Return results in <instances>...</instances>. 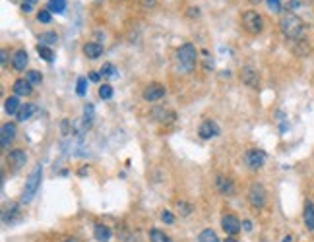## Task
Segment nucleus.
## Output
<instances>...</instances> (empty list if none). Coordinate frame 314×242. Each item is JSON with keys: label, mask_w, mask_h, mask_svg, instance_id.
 Wrapping results in <instances>:
<instances>
[{"label": "nucleus", "mask_w": 314, "mask_h": 242, "mask_svg": "<svg viewBox=\"0 0 314 242\" xmlns=\"http://www.w3.org/2000/svg\"><path fill=\"white\" fill-rule=\"evenodd\" d=\"M198 136H200L202 140H212L215 136H219V126H217V122L214 120H204L198 128Z\"/></svg>", "instance_id": "obj_11"}, {"label": "nucleus", "mask_w": 314, "mask_h": 242, "mask_svg": "<svg viewBox=\"0 0 314 242\" xmlns=\"http://www.w3.org/2000/svg\"><path fill=\"white\" fill-rule=\"evenodd\" d=\"M242 27L252 33V35H258V33H262V29H264V20H262V16L258 12H254V10H248V12L242 14Z\"/></svg>", "instance_id": "obj_4"}, {"label": "nucleus", "mask_w": 314, "mask_h": 242, "mask_svg": "<svg viewBox=\"0 0 314 242\" xmlns=\"http://www.w3.org/2000/svg\"><path fill=\"white\" fill-rule=\"evenodd\" d=\"M161 221L167 223V225H173V223H175V215H173L171 211H167V209H165L163 213H161Z\"/></svg>", "instance_id": "obj_34"}, {"label": "nucleus", "mask_w": 314, "mask_h": 242, "mask_svg": "<svg viewBox=\"0 0 314 242\" xmlns=\"http://www.w3.org/2000/svg\"><path fill=\"white\" fill-rule=\"evenodd\" d=\"M91 120H93V107H91V105H86V107H84V122L89 126Z\"/></svg>", "instance_id": "obj_32"}, {"label": "nucleus", "mask_w": 314, "mask_h": 242, "mask_svg": "<svg viewBox=\"0 0 314 242\" xmlns=\"http://www.w3.org/2000/svg\"><path fill=\"white\" fill-rule=\"evenodd\" d=\"M302 219H304V225H306V229L310 230V232H314V204H312V202H306V204H304Z\"/></svg>", "instance_id": "obj_18"}, {"label": "nucleus", "mask_w": 314, "mask_h": 242, "mask_svg": "<svg viewBox=\"0 0 314 242\" xmlns=\"http://www.w3.org/2000/svg\"><path fill=\"white\" fill-rule=\"evenodd\" d=\"M37 52H39V56H41L45 62H52V60H54V52L50 51V47H47V45H41V43H39V45H37Z\"/></svg>", "instance_id": "obj_24"}, {"label": "nucleus", "mask_w": 314, "mask_h": 242, "mask_svg": "<svg viewBox=\"0 0 314 242\" xmlns=\"http://www.w3.org/2000/svg\"><path fill=\"white\" fill-rule=\"evenodd\" d=\"M165 93H167V90H165V86H161V84H150L146 90H144V99L148 103H155V101H161L165 97Z\"/></svg>", "instance_id": "obj_10"}, {"label": "nucleus", "mask_w": 314, "mask_h": 242, "mask_svg": "<svg viewBox=\"0 0 314 242\" xmlns=\"http://www.w3.org/2000/svg\"><path fill=\"white\" fill-rule=\"evenodd\" d=\"M99 76L101 74H95V72H93V74H89V79H91V82H99Z\"/></svg>", "instance_id": "obj_42"}, {"label": "nucleus", "mask_w": 314, "mask_h": 242, "mask_svg": "<svg viewBox=\"0 0 314 242\" xmlns=\"http://www.w3.org/2000/svg\"><path fill=\"white\" fill-rule=\"evenodd\" d=\"M47 10L50 14H62L66 10V0H49L47 2Z\"/></svg>", "instance_id": "obj_23"}, {"label": "nucleus", "mask_w": 314, "mask_h": 242, "mask_svg": "<svg viewBox=\"0 0 314 242\" xmlns=\"http://www.w3.org/2000/svg\"><path fill=\"white\" fill-rule=\"evenodd\" d=\"M266 200H268V194H266V188L260 184V182H254L248 188V202H250L252 207L256 209H262L266 205Z\"/></svg>", "instance_id": "obj_5"}, {"label": "nucleus", "mask_w": 314, "mask_h": 242, "mask_svg": "<svg viewBox=\"0 0 314 242\" xmlns=\"http://www.w3.org/2000/svg\"><path fill=\"white\" fill-rule=\"evenodd\" d=\"M31 6H33V4H25V2H22V10H24L25 14L31 12Z\"/></svg>", "instance_id": "obj_40"}, {"label": "nucleus", "mask_w": 314, "mask_h": 242, "mask_svg": "<svg viewBox=\"0 0 314 242\" xmlns=\"http://www.w3.org/2000/svg\"><path fill=\"white\" fill-rule=\"evenodd\" d=\"M272 12H281V0H266Z\"/></svg>", "instance_id": "obj_35"}, {"label": "nucleus", "mask_w": 314, "mask_h": 242, "mask_svg": "<svg viewBox=\"0 0 314 242\" xmlns=\"http://www.w3.org/2000/svg\"><path fill=\"white\" fill-rule=\"evenodd\" d=\"M0 60H2V66H6V60H8V51H2V56H0Z\"/></svg>", "instance_id": "obj_41"}, {"label": "nucleus", "mask_w": 314, "mask_h": 242, "mask_svg": "<svg viewBox=\"0 0 314 242\" xmlns=\"http://www.w3.org/2000/svg\"><path fill=\"white\" fill-rule=\"evenodd\" d=\"M99 97L101 99H111L113 97V88L109 84H103L99 88Z\"/></svg>", "instance_id": "obj_31"}, {"label": "nucleus", "mask_w": 314, "mask_h": 242, "mask_svg": "<svg viewBox=\"0 0 314 242\" xmlns=\"http://www.w3.org/2000/svg\"><path fill=\"white\" fill-rule=\"evenodd\" d=\"M12 91L16 97H29V95L33 93V86H31L25 77H22V79H16V82H14Z\"/></svg>", "instance_id": "obj_14"}, {"label": "nucleus", "mask_w": 314, "mask_h": 242, "mask_svg": "<svg viewBox=\"0 0 314 242\" xmlns=\"http://www.w3.org/2000/svg\"><path fill=\"white\" fill-rule=\"evenodd\" d=\"M2 221H4V225H14L16 221H20V207L16 204L6 207L4 213H2Z\"/></svg>", "instance_id": "obj_15"}, {"label": "nucleus", "mask_w": 314, "mask_h": 242, "mask_svg": "<svg viewBox=\"0 0 314 242\" xmlns=\"http://www.w3.org/2000/svg\"><path fill=\"white\" fill-rule=\"evenodd\" d=\"M20 107H22V103H20V99H18L16 95H14V97H8V99L4 101V111H6L8 115H18Z\"/></svg>", "instance_id": "obj_22"}, {"label": "nucleus", "mask_w": 314, "mask_h": 242, "mask_svg": "<svg viewBox=\"0 0 314 242\" xmlns=\"http://www.w3.org/2000/svg\"><path fill=\"white\" fill-rule=\"evenodd\" d=\"M64 242H80V240H78V238H66Z\"/></svg>", "instance_id": "obj_44"}, {"label": "nucleus", "mask_w": 314, "mask_h": 242, "mask_svg": "<svg viewBox=\"0 0 314 242\" xmlns=\"http://www.w3.org/2000/svg\"><path fill=\"white\" fill-rule=\"evenodd\" d=\"M240 79H242V84H244L246 88H250V90H258V88H260V74H258V70H254L252 66L242 68Z\"/></svg>", "instance_id": "obj_7"}, {"label": "nucleus", "mask_w": 314, "mask_h": 242, "mask_svg": "<svg viewBox=\"0 0 314 242\" xmlns=\"http://www.w3.org/2000/svg\"><path fill=\"white\" fill-rule=\"evenodd\" d=\"M86 90H88V77H78V86H76V93L80 97L86 95Z\"/></svg>", "instance_id": "obj_30"}, {"label": "nucleus", "mask_w": 314, "mask_h": 242, "mask_svg": "<svg viewBox=\"0 0 314 242\" xmlns=\"http://www.w3.org/2000/svg\"><path fill=\"white\" fill-rule=\"evenodd\" d=\"M150 238H151V242H171V238H169L165 232H161V230H157V229L151 230Z\"/></svg>", "instance_id": "obj_29"}, {"label": "nucleus", "mask_w": 314, "mask_h": 242, "mask_svg": "<svg viewBox=\"0 0 314 242\" xmlns=\"http://www.w3.org/2000/svg\"><path fill=\"white\" fill-rule=\"evenodd\" d=\"M6 161H8V167L12 169V173H18L25 165L27 155H25L24 149H12V151L6 155Z\"/></svg>", "instance_id": "obj_8"}, {"label": "nucleus", "mask_w": 314, "mask_h": 242, "mask_svg": "<svg viewBox=\"0 0 314 242\" xmlns=\"http://www.w3.org/2000/svg\"><path fill=\"white\" fill-rule=\"evenodd\" d=\"M242 229L246 230V232H250V230H252V221L244 219V221H242Z\"/></svg>", "instance_id": "obj_38"}, {"label": "nucleus", "mask_w": 314, "mask_h": 242, "mask_svg": "<svg viewBox=\"0 0 314 242\" xmlns=\"http://www.w3.org/2000/svg\"><path fill=\"white\" fill-rule=\"evenodd\" d=\"M283 242H291V236H285V238H283Z\"/></svg>", "instance_id": "obj_47"}, {"label": "nucleus", "mask_w": 314, "mask_h": 242, "mask_svg": "<svg viewBox=\"0 0 314 242\" xmlns=\"http://www.w3.org/2000/svg\"><path fill=\"white\" fill-rule=\"evenodd\" d=\"M99 74L101 76H105V77H114L116 76V68H114L111 62H107V64H103V66H101Z\"/></svg>", "instance_id": "obj_28"}, {"label": "nucleus", "mask_w": 314, "mask_h": 242, "mask_svg": "<svg viewBox=\"0 0 314 242\" xmlns=\"http://www.w3.org/2000/svg\"><path fill=\"white\" fill-rule=\"evenodd\" d=\"M16 134H18L16 124H12V122L2 124V130H0V145H2V149H8L10 147V143L16 140Z\"/></svg>", "instance_id": "obj_9"}, {"label": "nucleus", "mask_w": 314, "mask_h": 242, "mask_svg": "<svg viewBox=\"0 0 314 242\" xmlns=\"http://www.w3.org/2000/svg\"><path fill=\"white\" fill-rule=\"evenodd\" d=\"M151 116L159 122V124H173L175 122L176 115L171 111V109H163V107H157V109H153V113Z\"/></svg>", "instance_id": "obj_13"}, {"label": "nucleus", "mask_w": 314, "mask_h": 242, "mask_svg": "<svg viewBox=\"0 0 314 242\" xmlns=\"http://www.w3.org/2000/svg\"><path fill=\"white\" fill-rule=\"evenodd\" d=\"M196 58H198V52H196V47L192 43H184L178 51H176V60L180 64V68L184 72H192L194 66H196Z\"/></svg>", "instance_id": "obj_3"}, {"label": "nucleus", "mask_w": 314, "mask_h": 242, "mask_svg": "<svg viewBox=\"0 0 314 242\" xmlns=\"http://www.w3.org/2000/svg\"><path fill=\"white\" fill-rule=\"evenodd\" d=\"M84 54L88 56L89 60H95V58H99L103 54V45H99V43H86L84 45Z\"/></svg>", "instance_id": "obj_17"}, {"label": "nucleus", "mask_w": 314, "mask_h": 242, "mask_svg": "<svg viewBox=\"0 0 314 242\" xmlns=\"http://www.w3.org/2000/svg\"><path fill=\"white\" fill-rule=\"evenodd\" d=\"M39 41H41V45H54L56 41H58V35L54 33V31H45V33H41L39 35Z\"/></svg>", "instance_id": "obj_25"}, {"label": "nucleus", "mask_w": 314, "mask_h": 242, "mask_svg": "<svg viewBox=\"0 0 314 242\" xmlns=\"http://www.w3.org/2000/svg\"><path fill=\"white\" fill-rule=\"evenodd\" d=\"M176 207L182 209V215H190V211H192V205H189L186 202H176Z\"/></svg>", "instance_id": "obj_36"}, {"label": "nucleus", "mask_w": 314, "mask_h": 242, "mask_svg": "<svg viewBox=\"0 0 314 242\" xmlns=\"http://www.w3.org/2000/svg\"><path fill=\"white\" fill-rule=\"evenodd\" d=\"M41 180H43V167L37 165L29 173V177L25 180L24 190H22V204H29L35 198V194L41 188Z\"/></svg>", "instance_id": "obj_2"}, {"label": "nucleus", "mask_w": 314, "mask_h": 242, "mask_svg": "<svg viewBox=\"0 0 314 242\" xmlns=\"http://www.w3.org/2000/svg\"><path fill=\"white\" fill-rule=\"evenodd\" d=\"M215 186H217V190L221 192V194H225V196H231V194L235 192L233 180L225 179V177H217V179H215Z\"/></svg>", "instance_id": "obj_19"}, {"label": "nucleus", "mask_w": 314, "mask_h": 242, "mask_svg": "<svg viewBox=\"0 0 314 242\" xmlns=\"http://www.w3.org/2000/svg\"><path fill=\"white\" fill-rule=\"evenodd\" d=\"M22 2H25V4H35L37 0H22Z\"/></svg>", "instance_id": "obj_43"}, {"label": "nucleus", "mask_w": 314, "mask_h": 242, "mask_svg": "<svg viewBox=\"0 0 314 242\" xmlns=\"http://www.w3.org/2000/svg\"><path fill=\"white\" fill-rule=\"evenodd\" d=\"M190 16V18H198L200 16V8H194V6H190L189 12H186Z\"/></svg>", "instance_id": "obj_37"}, {"label": "nucleus", "mask_w": 314, "mask_h": 242, "mask_svg": "<svg viewBox=\"0 0 314 242\" xmlns=\"http://www.w3.org/2000/svg\"><path fill=\"white\" fill-rule=\"evenodd\" d=\"M37 111V107L35 105H31V103H25V105H22L20 107V111H18V115H16V118L20 120V122H25V120H29L31 116H33V113Z\"/></svg>", "instance_id": "obj_20"}, {"label": "nucleus", "mask_w": 314, "mask_h": 242, "mask_svg": "<svg viewBox=\"0 0 314 242\" xmlns=\"http://www.w3.org/2000/svg\"><path fill=\"white\" fill-rule=\"evenodd\" d=\"M244 163L248 165L250 171H258L262 169L266 163V153L262 149H248L246 155H244Z\"/></svg>", "instance_id": "obj_6"}, {"label": "nucleus", "mask_w": 314, "mask_h": 242, "mask_svg": "<svg viewBox=\"0 0 314 242\" xmlns=\"http://www.w3.org/2000/svg\"><path fill=\"white\" fill-rule=\"evenodd\" d=\"M27 51H24V49H20V51H16L14 52V56H12V66L18 70V72H24L25 70V66H27Z\"/></svg>", "instance_id": "obj_16"}, {"label": "nucleus", "mask_w": 314, "mask_h": 242, "mask_svg": "<svg viewBox=\"0 0 314 242\" xmlns=\"http://www.w3.org/2000/svg\"><path fill=\"white\" fill-rule=\"evenodd\" d=\"M142 6L144 8H151V6H155V0H142Z\"/></svg>", "instance_id": "obj_39"}, {"label": "nucleus", "mask_w": 314, "mask_h": 242, "mask_svg": "<svg viewBox=\"0 0 314 242\" xmlns=\"http://www.w3.org/2000/svg\"><path fill=\"white\" fill-rule=\"evenodd\" d=\"M279 29L289 41H301L304 39V22L297 14L285 12L279 18Z\"/></svg>", "instance_id": "obj_1"}, {"label": "nucleus", "mask_w": 314, "mask_h": 242, "mask_svg": "<svg viewBox=\"0 0 314 242\" xmlns=\"http://www.w3.org/2000/svg\"><path fill=\"white\" fill-rule=\"evenodd\" d=\"M37 20L39 22H43V24H50V20H52V16H50V12L45 8V10H41V12L37 14Z\"/></svg>", "instance_id": "obj_33"}, {"label": "nucleus", "mask_w": 314, "mask_h": 242, "mask_svg": "<svg viewBox=\"0 0 314 242\" xmlns=\"http://www.w3.org/2000/svg\"><path fill=\"white\" fill-rule=\"evenodd\" d=\"M223 242H237V240H235V238H225Z\"/></svg>", "instance_id": "obj_46"}, {"label": "nucleus", "mask_w": 314, "mask_h": 242, "mask_svg": "<svg viewBox=\"0 0 314 242\" xmlns=\"http://www.w3.org/2000/svg\"><path fill=\"white\" fill-rule=\"evenodd\" d=\"M252 4H254V6H256V4H260V2H262V0H250Z\"/></svg>", "instance_id": "obj_45"}, {"label": "nucleus", "mask_w": 314, "mask_h": 242, "mask_svg": "<svg viewBox=\"0 0 314 242\" xmlns=\"http://www.w3.org/2000/svg\"><path fill=\"white\" fill-rule=\"evenodd\" d=\"M93 234H95V238H97L99 242H107L109 238H111V229H109L107 225L97 223V225L93 227Z\"/></svg>", "instance_id": "obj_21"}, {"label": "nucleus", "mask_w": 314, "mask_h": 242, "mask_svg": "<svg viewBox=\"0 0 314 242\" xmlns=\"http://www.w3.org/2000/svg\"><path fill=\"white\" fill-rule=\"evenodd\" d=\"M25 79H27L31 86H37V84L43 82V76H41V72H37V70H29V72L25 74Z\"/></svg>", "instance_id": "obj_27"}, {"label": "nucleus", "mask_w": 314, "mask_h": 242, "mask_svg": "<svg viewBox=\"0 0 314 242\" xmlns=\"http://www.w3.org/2000/svg\"><path fill=\"white\" fill-rule=\"evenodd\" d=\"M221 227H223V230H225L227 234H239L240 232V221H239V217H235V215H223V219H221Z\"/></svg>", "instance_id": "obj_12"}, {"label": "nucleus", "mask_w": 314, "mask_h": 242, "mask_svg": "<svg viewBox=\"0 0 314 242\" xmlns=\"http://www.w3.org/2000/svg\"><path fill=\"white\" fill-rule=\"evenodd\" d=\"M198 242H221V240H219V236L215 234V230L206 229V230H202V232H200Z\"/></svg>", "instance_id": "obj_26"}]
</instances>
